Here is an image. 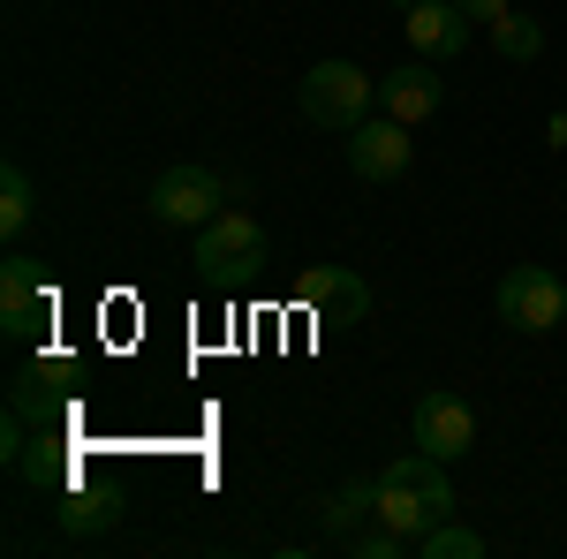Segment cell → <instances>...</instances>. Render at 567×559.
<instances>
[{"label":"cell","mask_w":567,"mask_h":559,"mask_svg":"<svg viewBox=\"0 0 567 559\" xmlns=\"http://www.w3.org/2000/svg\"><path fill=\"white\" fill-rule=\"evenodd\" d=\"M446 515H454L446 462H432V454H401V462H386V469H379V521H386V529H401L409 545H416L424 529H439Z\"/></svg>","instance_id":"cell-1"},{"label":"cell","mask_w":567,"mask_h":559,"mask_svg":"<svg viewBox=\"0 0 567 559\" xmlns=\"http://www.w3.org/2000/svg\"><path fill=\"white\" fill-rule=\"evenodd\" d=\"M296 106H303V122L349 136L355 122H371V106H379V84H371L355 61H318L303 84H296Z\"/></svg>","instance_id":"cell-2"},{"label":"cell","mask_w":567,"mask_h":559,"mask_svg":"<svg viewBox=\"0 0 567 559\" xmlns=\"http://www.w3.org/2000/svg\"><path fill=\"white\" fill-rule=\"evenodd\" d=\"M492 310H499V325H515V333H553L567 325V288L560 272H545V265H515L499 288H492Z\"/></svg>","instance_id":"cell-3"},{"label":"cell","mask_w":567,"mask_h":559,"mask_svg":"<svg viewBox=\"0 0 567 559\" xmlns=\"http://www.w3.org/2000/svg\"><path fill=\"white\" fill-rule=\"evenodd\" d=\"M265 258H272V242H265V227L250 213H219L197 227V265L213 280H250Z\"/></svg>","instance_id":"cell-4"},{"label":"cell","mask_w":567,"mask_h":559,"mask_svg":"<svg viewBox=\"0 0 567 559\" xmlns=\"http://www.w3.org/2000/svg\"><path fill=\"white\" fill-rule=\"evenodd\" d=\"M409 446L416 454H432V462H462L470 446H477V416H470V401L462 393H416V416H409Z\"/></svg>","instance_id":"cell-5"},{"label":"cell","mask_w":567,"mask_h":559,"mask_svg":"<svg viewBox=\"0 0 567 559\" xmlns=\"http://www.w3.org/2000/svg\"><path fill=\"white\" fill-rule=\"evenodd\" d=\"M219 205H227V189H219L213 167H167L159 182H152V219L159 227H205V219H219Z\"/></svg>","instance_id":"cell-6"},{"label":"cell","mask_w":567,"mask_h":559,"mask_svg":"<svg viewBox=\"0 0 567 559\" xmlns=\"http://www.w3.org/2000/svg\"><path fill=\"white\" fill-rule=\"evenodd\" d=\"M0 325H8L16 341H31V333H45V325H53V288H45V265L23 258V250L0 265Z\"/></svg>","instance_id":"cell-7"},{"label":"cell","mask_w":567,"mask_h":559,"mask_svg":"<svg viewBox=\"0 0 567 559\" xmlns=\"http://www.w3.org/2000/svg\"><path fill=\"white\" fill-rule=\"evenodd\" d=\"M409 159H416L409 122L379 114V122H355V130H349V174H355V182H401Z\"/></svg>","instance_id":"cell-8"},{"label":"cell","mask_w":567,"mask_h":559,"mask_svg":"<svg viewBox=\"0 0 567 559\" xmlns=\"http://www.w3.org/2000/svg\"><path fill=\"white\" fill-rule=\"evenodd\" d=\"M439 106H446V76H439L432 61H401L393 76H379V114H393V122H432Z\"/></svg>","instance_id":"cell-9"},{"label":"cell","mask_w":567,"mask_h":559,"mask_svg":"<svg viewBox=\"0 0 567 559\" xmlns=\"http://www.w3.org/2000/svg\"><path fill=\"white\" fill-rule=\"evenodd\" d=\"M296 302H303L310 318H333V325H355V318H371V288L341 272V265H310L303 280H296Z\"/></svg>","instance_id":"cell-10"},{"label":"cell","mask_w":567,"mask_h":559,"mask_svg":"<svg viewBox=\"0 0 567 559\" xmlns=\"http://www.w3.org/2000/svg\"><path fill=\"white\" fill-rule=\"evenodd\" d=\"M409 45H416L424 61H454V53L470 45V15H462L454 0H416V8H409Z\"/></svg>","instance_id":"cell-11"},{"label":"cell","mask_w":567,"mask_h":559,"mask_svg":"<svg viewBox=\"0 0 567 559\" xmlns=\"http://www.w3.org/2000/svg\"><path fill=\"white\" fill-rule=\"evenodd\" d=\"M318 521H326V537H333V545H349L363 521H379V476H349V484L326 499V515H318Z\"/></svg>","instance_id":"cell-12"},{"label":"cell","mask_w":567,"mask_h":559,"mask_svg":"<svg viewBox=\"0 0 567 559\" xmlns=\"http://www.w3.org/2000/svg\"><path fill=\"white\" fill-rule=\"evenodd\" d=\"M8 416H23L31 431H53V424H61V393L45 386V363H39V371H23V379L8 386Z\"/></svg>","instance_id":"cell-13"},{"label":"cell","mask_w":567,"mask_h":559,"mask_svg":"<svg viewBox=\"0 0 567 559\" xmlns=\"http://www.w3.org/2000/svg\"><path fill=\"white\" fill-rule=\"evenodd\" d=\"M114 521H122L114 499H99V491H84V484L61 491V529H69V537H99V529H114Z\"/></svg>","instance_id":"cell-14"},{"label":"cell","mask_w":567,"mask_h":559,"mask_svg":"<svg viewBox=\"0 0 567 559\" xmlns=\"http://www.w3.org/2000/svg\"><path fill=\"white\" fill-rule=\"evenodd\" d=\"M416 559H484V537L477 529H470V521H439V529H424V537H416Z\"/></svg>","instance_id":"cell-15"},{"label":"cell","mask_w":567,"mask_h":559,"mask_svg":"<svg viewBox=\"0 0 567 559\" xmlns=\"http://www.w3.org/2000/svg\"><path fill=\"white\" fill-rule=\"evenodd\" d=\"M492 45H499V61H537V53H545V23H529L523 8H507V15L492 23Z\"/></svg>","instance_id":"cell-16"},{"label":"cell","mask_w":567,"mask_h":559,"mask_svg":"<svg viewBox=\"0 0 567 559\" xmlns=\"http://www.w3.org/2000/svg\"><path fill=\"white\" fill-rule=\"evenodd\" d=\"M31 213H39V189H31V174L8 167V174H0V227H8V235H23V227H31Z\"/></svg>","instance_id":"cell-17"},{"label":"cell","mask_w":567,"mask_h":559,"mask_svg":"<svg viewBox=\"0 0 567 559\" xmlns=\"http://www.w3.org/2000/svg\"><path fill=\"white\" fill-rule=\"evenodd\" d=\"M349 552L355 559H401V552H416V545H409L401 529H386V521H371V529H355V537H349Z\"/></svg>","instance_id":"cell-18"},{"label":"cell","mask_w":567,"mask_h":559,"mask_svg":"<svg viewBox=\"0 0 567 559\" xmlns=\"http://www.w3.org/2000/svg\"><path fill=\"white\" fill-rule=\"evenodd\" d=\"M454 8H462V15H470V23H499V15H507V8H515V0H454Z\"/></svg>","instance_id":"cell-19"},{"label":"cell","mask_w":567,"mask_h":559,"mask_svg":"<svg viewBox=\"0 0 567 559\" xmlns=\"http://www.w3.org/2000/svg\"><path fill=\"white\" fill-rule=\"evenodd\" d=\"M393 8H401V15H409V8H416V0H393Z\"/></svg>","instance_id":"cell-20"}]
</instances>
